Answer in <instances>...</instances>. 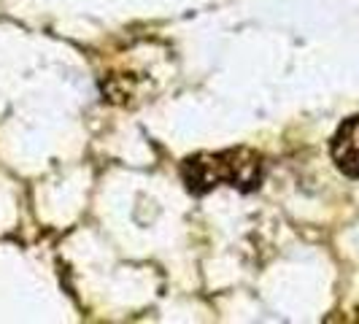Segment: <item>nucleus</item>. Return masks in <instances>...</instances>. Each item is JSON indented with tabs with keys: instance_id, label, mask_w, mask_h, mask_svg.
Wrapping results in <instances>:
<instances>
[{
	"instance_id": "obj_2",
	"label": "nucleus",
	"mask_w": 359,
	"mask_h": 324,
	"mask_svg": "<svg viewBox=\"0 0 359 324\" xmlns=\"http://www.w3.org/2000/svg\"><path fill=\"white\" fill-rule=\"evenodd\" d=\"M332 160L338 170L359 179V116L346 119L332 138Z\"/></svg>"
},
{
	"instance_id": "obj_1",
	"label": "nucleus",
	"mask_w": 359,
	"mask_h": 324,
	"mask_svg": "<svg viewBox=\"0 0 359 324\" xmlns=\"http://www.w3.org/2000/svg\"><path fill=\"white\" fill-rule=\"evenodd\" d=\"M181 179L192 195H205L216 187L227 184L243 192H252L262 181V157L252 149H227V151H205L187 157L181 165Z\"/></svg>"
}]
</instances>
